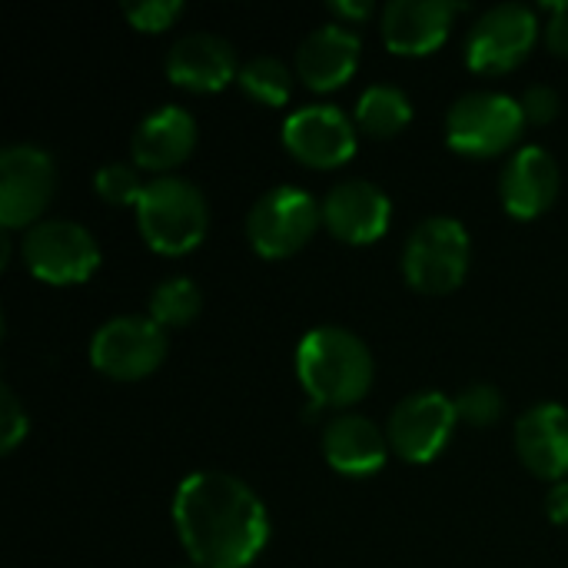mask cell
<instances>
[{
	"mask_svg": "<svg viewBox=\"0 0 568 568\" xmlns=\"http://www.w3.org/2000/svg\"><path fill=\"white\" fill-rule=\"evenodd\" d=\"M176 536L200 568H246L270 542V516L260 496L236 476L190 473L173 496Z\"/></svg>",
	"mask_w": 568,
	"mask_h": 568,
	"instance_id": "cell-1",
	"label": "cell"
},
{
	"mask_svg": "<svg viewBox=\"0 0 568 568\" xmlns=\"http://www.w3.org/2000/svg\"><path fill=\"white\" fill-rule=\"evenodd\" d=\"M296 376L316 406H353L359 403L376 376L373 353L366 343L343 326L310 329L296 346Z\"/></svg>",
	"mask_w": 568,
	"mask_h": 568,
	"instance_id": "cell-2",
	"label": "cell"
},
{
	"mask_svg": "<svg viewBox=\"0 0 568 568\" xmlns=\"http://www.w3.org/2000/svg\"><path fill=\"white\" fill-rule=\"evenodd\" d=\"M136 226L150 250L183 256L200 246L210 226V206L196 183L183 176H156L136 203Z\"/></svg>",
	"mask_w": 568,
	"mask_h": 568,
	"instance_id": "cell-3",
	"label": "cell"
},
{
	"mask_svg": "<svg viewBox=\"0 0 568 568\" xmlns=\"http://www.w3.org/2000/svg\"><path fill=\"white\" fill-rule=\"evenodd\" d=\"M469 233L453 216H429L423 220L403 250V273L406 283L419 293L443 296L453 293L469 273Z\"/></svg>",
	"mask_w": 568,
	"mask_h": 568,
	"instance_id": "cell-4",
	"label": "cell"
},
{
	"mask_svg": "<svg viewBox=\"0 0 568 568\" xmlns=\"http://www.w3.org/2000/svg\"><path fill=\"white\" fill-rule=\"evenodd\" d=\"M526 126L523 103L499 90H473L459 97L446 116V140L469 156H496L509 150Z\"/></svg>",
	"mask_w": 568,
	"mask_h": 568,
	"instance_id": "cell-5",
	"label": "cell"
},
{
	"mask_svg": "<svg viewBox=\"0 0 568 568\" xmlns=\"http://www.w3.org/2000/svg\"><path fill=\"white\" fill-rule=\"evenodd\" d=\"M320 220L323 203H316L313 193L300 186H276L253 203L246 216V236L260 256L283 260L300 253L313 240Z\"/></svg>",
	"mask_w": 568,
	"mask_h": 568,
	"instance_id": "cell-6",
	"label": "cell"
},
{
	"mask_svg": "<svg viewBox=\"0 0 568 568\" xmlns=\"http://www.w3.org/2000/svg\"><path fill=\"white\" fill-rule=\"evenodd\" d=\"M27 270L53 286L83 283L100 266V246L93 233L73 220H40L20 243Z\"/></svg>",
	"mask_w": 568,
	"mask_h": 568,
	"instance_id": "cell-7",
	"label": "cell"
},
{
	"mask_svg": "<svg viewBox=\"0 0 568 568\" xmlns=\"http://www.w3.org/2000/svg\"><path fill=\"white\" fill-rule=\"evenodd\" d=\"M53 156L33 143H10L0 150V223L3 230H30L53 200Z\"/></svg>",
	"mask_w": 568,
	"mask_h": 568,
	"instance_id": "cell-8",
	"label": "cell"
},
{
	"mask_svg": "<svg viewBox=\"0 0 568 568\" xmlns=\"http://www.w3.org/2000/svg\"><path fill=\"white\" fill-rule=\"evenodd\" d=\"M166 356V333L150 316H116L90 339V363L97 373L133 383L146 379Z\"/></svg>",
	"mask_w": 568,
	"mask_h": 568,
	"instance_id": "cell-9",
	"label": "cell"
},
{
	"mask_svg": "<svg viewBox=\"0 0 568 568\" xmlns=\"http://www.w3.org/2000/svg\"><path fill=\"white\" fill-rule=\"evenodd\" d=\"M539 20L526 3L489 7L466 37V63L476 73H506L516 70L536 47Z\"/></svg>",
	"mask_w": 568,
	"mask_h": 568,
	"instance_id": "cell-10",
	"label": "cell"
},
{
	"mask_svg": "<svg viewBox=\"0 0 568 568\" xmlns=\"http://www.w3.org/2000/svg\"><path fill=\"white\" fill-rule=\"evenodd\" d=\"M456 423H459L456 399H449L436 389H426V393L406 396L393 409L389 426H386V439H389V449L399 453V459L433 463L446 449Z\"/></svg>",
	"mask_w": 568,
	"mask_h": 568,
	"instance_id": "cell-11",
	"label": "cell"
},
{
	"mask_svg": "<svg viewBox=\"0 0 568 568\" xmlns=\"http://www.w3.org/2000/svg\"><path fill=\"white\" fill-rule=\"evenodd\" d=\"M283 143L300 163L333 170L356 153V123L333 103H310L286 116Z\"/></svg>",
	"mask_w": 568,
	"mask_h": 568,
	"instance_id": "cell-12",
	"label": "cell"
},
{
	"mask_svg": "<svg viewBox=\"0 0 568 568\" xmlns=\"http://www.w3.org/2000/svg\"><path fill=\"white\" fill-rule=\"evenodd\" d=\"M389 196L369 183V180H339L336 186H329V193L323 196V223L326 230L353 246L363 243H376L386 230H389Z\"/></svg>",
	"mask_w": 568,
	"mask_h": 568,
	"instance_id": "cell-13",
	"label": "cell"
},
{
	"mask_svg": "<svg viewBox=\"0 0 568 568\" xmlns=\"http://www.w3.org/2000/svg\"><path fill=\"white\" fill-rule=\"evenodd\" d=\"M166 77L176 87L196 90V93H213L223 90L230 80L240 77V60L230 40L210 30H193L183 33L170 50H166Z\"/></svg>",
	"mask_w": 568,
	"mask_h": 568,
	"instance_id": "cell-14",
	"label": "cell"
},
{
	"mask_svg": "<svg viewBox=\"0 0 568 568\" xmlns=\"http://www.w3.org/2000/svg\"><path fill=\"white\" fill-rule=\"evenodd\" d=\"M456 3L446 0H389L383 7V40L393 53H406V57H419V53H433L453 20H456Z\"/></svg>",
	"mask_w": 568,
	"mask_h": 568,
	"instance_id": "cell-15",
	"label": "cell"
},
{
	"mask_svg": "<svg viewBox=\"0 0 568 568\" xmlns=\"http://www.w3.org/2000/svg\"><path fill=\"white\" fill-rule=\"evenodd\" d=\"M359 37L346 23H323L296 50V77L310 90H336L359 67Z\"/></svg>",
	"mask_w": 568,
	"mask_h": 568,
	"instance_id": "cell-16",
	"label": "cell"
},
{
	"mask_svg": "<svg viewBox=\"0 0 568 568\" xmlns=\"http://www.w3.org/2000/svg\"><path fill=\"white\" fill-rule=\"evenodd\" d=\"M196 146V120L193 113H186L183 106H156L153 113H146L130 140V153L133 163L140 170H153V173H166L173 166H180Z\"/></svg>",
	"mask_w": 568,
	"mask_h": 568,
	"instance_id": "cell-17",
	"label": "cell"
},
{
	"mask_svg": "<svg viewBox=\"0 0 568 568\" xmlns=\"http://www.w3.org/2000/svg\"><path fill=\"white\" fill-rule=\"evenodd\" d=\"M516 453L526 469L542 479L562 483L568 476V409L539 403L516 423Z\"/></svg>",
	"mask_w": 568,
	"mask_h": 568,
	"instance_id": "cell-18",
	"label": "cell"
},
{
	"mask_svg": "<svg viewBox=\"0 0 568 568\" xmlns=\"http://www.w3.org/2000/svg\"><path fill=\"white\" fill-rule=\"evenodd\" d=\"M559 196V163L546 146H523L503 170V206L516 220L542 216Z\"/></svg>",
	"mask_w": 568,
	"mask_h": 568,
	"instance_id": "cell-19",
	"label": "cell"
},
{
	"mask_svg": "<svg viewBox=\"0 0 568 568\" xmlns=\"http://www.w3.org/2000/svg\"><path fill=\"white\" fill-rule=\"evenodd\" d=\"M389 453L386 433L366 416L346 413L323 429V456L343 476H373L383 469Z\"/></svg>",
	"mask_w": 568,
	"mask_h": 568,
	"instance_id": "cell-20",
	"label": "cell"
},
{
	"mask_svg": "<svg viewBox=\"0 0 568 568\" xmlns=\"http://www.w3.org/2000/svg\"><path fill=\"white\" fill-rule=\"evenodd\" d=\"M413 120V103L406 97V90L393 87V83H373L369 90H363L359 103H356V126L369 136H396L409 126Z\"/></svg>",
	"mask_w": 568,
	"mask_h": 568,
	"instance_id": "cell-21",
	"label": "cell"
},
{
	"mask_svg": "<svg viewBox=\"0 0 568 568\" xmlns=\"http://www.w3.org/2000/svg\"><path fill=\"white\" fill-rule=\"evenodd\" d=\"M203 310V293L186 276H170L150 293V320L160 329H180L190 326Z\"/></svg>",
	"mask_w": 568,
	"mask_h": 568,
	"instance_id": "cell-22",
	"label": "cell"
},
{
	"mask_svg": "<svg viewBox=\"0 0 568 568\" xmlns=\"http://www.w3.org/2000/svg\"><path fill=\"white\" fill-rule=\"evenodd\" d=\"M236 80L253 100H260L266 106H283L293 93V70L280 57H270V53L250 57L240 67Z\"/></svg>",
	"mask_w": 568,
	"mask_h": 568,
	"instance_id": "cell-23",
	"label": "cell"
},
{
	"mask_svg": "<svg viewBox=\"0 0 568 568\" xmlns=\"http://www.w3.org/2000/svg\"><path fill=\"white\" fill-rule=\"evenodd\" d=\"M93 186H97V196L106 200L110 206H136L146 190V183L140 180V166H130V163L100 166L93 176Z\"/></svg>",
	"mask_w": 568,
	"mask_h": 568,
	"instance_id": "cell-24",
	"label": "cell"
},
{
	"mask_svg": "<svg viewBox=\"0 0 568 568\" xmlns=\"http://www.w3.org/2000/svg\"><path fill=\"white\" fill-rule=\"evenodd\" d=\"M456 416L469 426H496L503 419V393L489 383H473L456 396Z\"/></svg>",
	"mask_w": 568,
	"mask_h": 568,
	"instance_id": "cell-25",
	"label": "cell"
},
{
	"mask_svg": "<svg viewBox=\"0 0 568 568\" xmlns=\"http://www.w3.org/2000/svg\"><path fill=\"white\" fill-rule=\"evenodd\" d=\"M123 13L136 30L160 33L173 27V20L183 13V3L180 0H136V3H123Z\"/></svg>",
	"mask_w": 568,
	"mask_h": 568,
	"instance_id": "cell-26",
	"label": "cell"
},
{
	"mask_svg": "<svg viewBox=\"0 0 568 568\" xmlns=\"http://www.w3.org/2000/svg\"><path fill=\"white\" fill-rule=\"evenodd\" d=\"M27 429H30V423H27V413H23L20 399L3 386L0 389V449H3V456H10L20 446Z\"/></svg>",
	"mask_w": 568,
	"mask_h": 568,
	"instance_id": "cell-27",
	"label": "cell"
},
{
	"mask_svg": "<svg viewBox=\"0 0 568 568\" xmlns=\"http://www.w3.org/2000/svg\"><path fill=\"white\" fill-rule=\"evenodd\" d=\"M523 113H526V123H549L559 116V93L549 87V83H532L526 87L523 93Z\"/></svg>",
	"mask_w": 568,
	"mask_h": 568,
	"instance_id": "cell-28",
	"label": "cell"
},
{
	"mask_svg": "<svg viewBox=\"0 0 568 568\" xmlns=\"http://www.w3.org/2000/svg\"><path fill=\"white\" fill-rule=\"evenodd\" d=\"M546 43L556 57H568V3L549 7V23H546Z\"/></svg>",
	"mask_w": 568,
	"mask_h": 568,
	"instance_id": "cell-29",
	"label": "cell"
},
{
	"mask_svg": "<svg viewBox=\"0 0 568 568\" xmlns=\"http://www.w3.org/2000/svg\"><path fill=\"white\" fill-rule=\"evenodd\" d=\"M546 513H549V519L552 523H559V526H566L568 523V483H552V489H549V499H546Z\"/></svg>",
	"mask_w": 568,
	"mask_h": 568,
	"instance_id": "cell-30",
	"label": "cell"
},
{
	"mask_svg": "<svg viewBox=\"0 0 568 568\" xmlns=\"http://www.w3.org/2000/svg\"><path fill=\"white\" fill-rule=\"evenodd\" d=\"M333 13H339V17H346V20H366L369 13H373V0H339V3H333Z\"/></svg>",
	"mask_w": 568,
	"mask_h": 568,
	"instance_id": "cell-31",
	"label": "cell"
},
{
	"mask_svg": "<svg viewBox=\"0 0 568 568\" xmlns=\"http://www.w3.org/2000/svg\"><path fill=\"white\" fill-rule=\"evenodd\" d=\"M7 263H10V236L0 240V266H7Z\"/></svg>",
	"mask_w": 568,
	"mask_h": 568,
	"instance_id": "cell-32",
	"label": "cell"
},
{
	"mask_svg": "<svg viewBox=\"0 0 568 568\" xmlns=\"http://www.w3.org/2000/svg\"><path fill=\"white\" fill-rule=\"evenodd\" d=\"M183 568H200V566H183Z\"/></svg>",
	"mask_w": 568,
	"mask_h": 568,
	"instance_id": "cell-33",
	"label": "cell"
}]
</instances>
